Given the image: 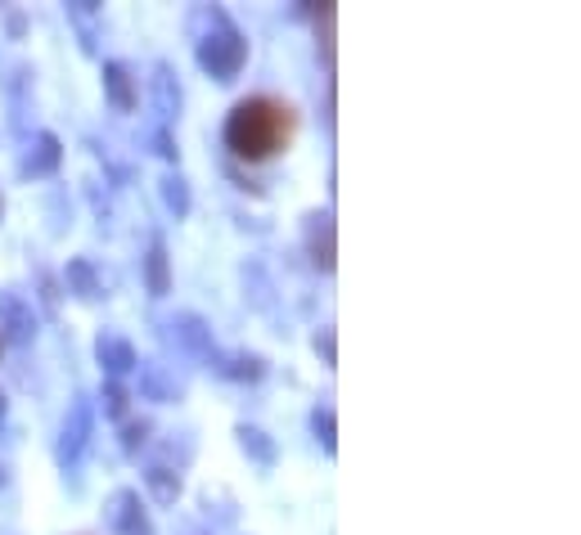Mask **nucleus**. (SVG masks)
I'll return each instance as SVG.
<instances>
[{
	"label": "nucleus",
	"instance_id": "obj_13",
	"mask_svg": "<svg viewBox=\"0 0 581 535\" xmlns=\"http://www.w3.org/2000/svg\"><path fill=\"white\" fill-rule=\"evenodd\" d=\"M239 445H244L248 454H258V464H262V468L275 464V445L266 441V432H258V428H239Z\"/></svg>",
	"mask_w": 581,
	"mask_h": 535
},
{
	"label": "nucleus",
	"instance_id": "obj_14",
	"mask_svg": "<svg viewBox=\"0 0 581 535\" xmlns=\"http://www.w3.org/2000/svg\"><path fill=\"white\" fill-rule=\"evenodd\" d=\"M158 108H163V118H176V112H180V86H171V68L163 63L158 68Z\"/></svg>",
	"mask_w": 581,
	"mask_h": 535
},
{
	"label": "nucleus",
	"instance_id": "obj_17",
	"mask_svg": "<svg viewBox=\"0 0 581 535\" xmlns=\"http://www.w3.org/2000/svg\"><path fill=\"white\" fill-rule=\"evenodd\" d=\"M311 428H316V437L324 441V450L334 454V409H316V414H311Z\"/></svg>",
	"mask_w": 581,
	"mask_h": 535
},
{
	"label": "nucleus",
	"instance_id": "obj_19",
	"mask_svg": "<svg viewBox=\"0 0 581 535\" xmlns=\"http://www.w3.org/2000/svg\"><path fill=\"white\" fill-rule=\"evenodd\" d=\"M5 409H10V405H5V392H0V424H5Z\"/></svg>",
	"mask_w": 581,
	"mask_h": 535
},
{
	"label": "nucleus",
	"instance_id": "obj_11",
	"mask_svg": "<svg viewBox=\"0 0 581 535\" xmlns=\"http://www.w3.org/2000/svg\"><path fill=\"white\" fill-rule=\"evenodd\" d=\"M144 482H150V490H154V500H158V504H176V495H180V473L154 464L150 473H144Z\"/></svg>",
	"mask_w": 581,
	"mask_h": 535
},
{
	"label": "nucleus",
	"instance_id": "obj_9",
	"mask_svg": "<svg viewBox=\"0 0 581 535\" xmlns=\"http://www.w3.org/2000/svg\"><path fill=\"white\" fill-rule=\"evenodd\" d=\"M86 432H91V414H86V405H78V409H72V428L63 424V441H59V459H63V464H72V459L82 454Z\"/></svg>",
	"mask_w": 581,
	"mask_h": 535
},
{
	"label": "nucleus",
	"instance_id": "obj_20",
	"mask_svg": "<svg viewBox=\"0 0 581 535\" xmlns=\"http://www.w3.org/2000/svg\"><path fill=\"white\" fill-rule=\"evenodd\" d=\"M0 482H5V473H0Z\"/></svg>",
	"mask_w": 581,
	"mask_h": 535
},
{
	"label": "nucleus",
	"instance_id": "obj_12",
	"mask_svg": "<svg viewBox=\"0 0 581 535\" xmlns=\"http://www.w3.org/2000/svg\"><path fill=\"white\" fill-rule=\"evenodd\" d=\"M167 288H171V280H167V248H163V239H154V248H150V293L163 297Z\"/></svg>",
	"mask_w": 581,
	"mask_h": 535
},
{
	"label": "nucleus",
	"instance_id": "obj_18",
	"mask_svg": "<svg viewBox=\"0 0 581 535\" xmlns=\"http://www.w3.org/2000/svg\"><path fill=\"white\" fill-rule=\"evenodd\" d=\"M144 432H150V424H127V450H135V445H144Z\"/></svg>",
	"mask_w": 581,
	"mask_h": 535
},
{
	"label": "nucleus",
	"instance_id": "obj_1",
	"mask_svg": "<svg viewBox=\"0 0 581 535\" xmlns=\"http://www.w3.org/2000/svg\"><path fill=\"white\" fill-rule=\"evenodd\" d=\"M288 108L271 95H252V99H239L235 112L226 118V144L235 158L244 163H266L271 153L284 148L288 140Z\"/></svg>",
	"mask_w": 581,
	"mask_h": 535
},
{
	"label": "nucleus",
	"instance_id": "obj_2",
	"mask_svg": "<svg viewBox=\"0 0 581 535\" xmlns=\"http://www.w3.org/2000/svg\"><path fill=\"white\" fill-rule=\"evenodd\" d=\"M212 27L216 32H208L203 41H199V68L208 76H216V82H235L244 59H248V41H244L239 27L222 10H212Z\"/></svg>",
	"mask_w": 581,
	"mask_h": 535
},
{
	"label": "nucleus",
	"instance_id": "obj_5",
	"mask_svg": "<svg viewBox=\"0 0 581 535\" xmlns=\"http://www.w3.org/2000/svg\"><path fill=\"white\" fill-rule=\"evenodd\" d=\"M0 324H5L10 342H32L36 337V316L19 293H0Z\"/></svg>",
	"mask_w": 581,
	"mask_h": 535
},
{
	"label": "nucleus",
	"instance_id": "obj_4",
	"mask_svg": "<svg viewBox=\"0 0 581 535\" xmlns=\"http://www.w3.org/2000/svg\"><path fill=\"white\" fill-rule=\"evenodd\" d=\"M95 356H99V365L108 369V378H114V382L140 365V360H135V347H131V342H127L122 333H99Z\"/></svg>",
	"mask_w": 581,
	"mask_h": 535
},
{
	"label": "nucleus",
	"instance_id": "obj_15",
	"mask_svg": "<svg viewBox=\"0 0 581 535\" xmlns=\"http://www.w3.org/2000/svg\"><path fill=\"white\" fill-rule=\"evenodd\" d=\"M163 199H167V207H171L176 216L190 212V189H186V180H180V176H167V180H163Z\"/></svg>",
	"mask_w": 581,
	"mask_h": 535
},
{
	"label": "nucleus",
	"instance_id": "obj_10",
	"mask_svg": "<svg viewBox=\"0 0 581 535\" xmlns=\"http://www.w3.org/2000/svg\"><path fill=\"white\" fill-rule=\"evenodd\" d=\"M68 293H78L82 301H99V293H104V284L95 280V271H91V261H68Z\"/></svg>",
	"mask_w": 581,
	"mask_h": 535
},
{
	"label": "nucleus",
	"instance_id": "obj_16",
	"mask_svg": "<svg viewBox=\"0 0 581 535\" xmlns=\"http://www.w3.org/2000/svg\"><path fill=\"white\" fill-rule=\"evenodd\" d=\"M99 401H104V414H108V418H122V414H127V388H122V382H114V378L104 382Z\"/></svg>",
	"mask_w": 581,
	"mask_h": 535
},
{
	"label": "nucleus",
	"instance_id": "obj_8",
	"mask_svg": "<svg viewBox=\"0 0 581 535\" xmlns=\"http://www.w3.org/2000/svg\"><path fill=\"white\" fill-rule=\"evenodd\" d=\"M104 91H108V99H114L122 112L135 108V91H131V72H127V63H104Z\"/></svg>",
	"mask_w": 581,
	"mask_h": 535
},
{
	"label": "nucleus",
	"instance_id": "obj_6",
	"mask_svg": "<svg viewBox=\"0 0 581 535\" xmlns=\"http://www.w3.org/2000/svg\"><path fill=\"white\" fill-rule=\"evenodd\" d=\"M59 158H63V148H59V140L46 131V135H36L32 144H27V158H23V176H50L55 167H59Z\"/></svg>",
	"mask_w": 581,
	"mask_h": 535
},
{
	"label": "nucleus",
	"instance_id": "obj_7",
	"mask_svg": "<svg viewBox=\"0 0 581 535\" xmlns=\"http://www.w3.org/2000/svg\"><path fill=\"white\" fill-rule=\"evenodd\" d=\"M307 239H311L316 265H320V271H330V265H334V221L330 216H311Z\"/></svg>",
	"mask_w": 581,
	"mask_h": 535
},
{
	"label": "nucleus",
	"instance_id": "obj_3",
	"mask_svg": "<svg viewBox=\"0 0 581 535\" xmlns=\"http://www.w3.org/2000/svg\"><path fill=\"white\" fill-rule=\"evenodd\" d=\"M108 526H114L118 535H150V522H144L135 490H118L114 500H108Z\"/></svg>",
	"mask_w": 581,
	"mask_h": 535
}]
</instances>
